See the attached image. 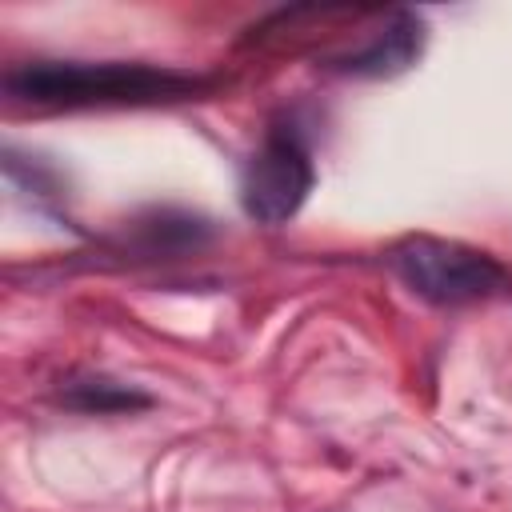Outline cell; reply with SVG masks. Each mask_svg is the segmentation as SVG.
<instances>
[{"instance_id": "obj_3", "label": "cell", "mask_w": 512, "mask_h": 512, "mask_svg": "<svg viewBox=\"0 0 512 512\" xmlns=\"http://www.w3.org/2000/svg\"><path fill=\"white\" fill-rule=\"evenodd\" d=\"M312 192V160L308 148L292 132H272L244 168V212L260 224H284L300 212Z\"/></svg>"}, {"instance_id": "obj_1", "label": "cell", "mask_w": 512, "mask_h": 512, "mask_svg": "<svg viewBox=\"0 0 512 512\" xmlns=\"http://www.w3.org/2000/svg\"><path fill=\"white\" fill-rule=\"evenodd\" d=\"M4 88L28 104L52 108H92V104H168L188 100L208 88V80L152 68V64H80V60H40L4 76Z\"/></svg>"}, {"instance_id": "obj_5", "label": "cell", "mask_w": 512, "mask_h": 512, "mask_svg": "<svg viewBox=\"0 0 512 512\" xmlns=\"http://www.w3.org/2000/svg\"><path fill=\"white\" fill-rule=\"evenodd\" d=\"M64 400L72 408H84V412H124V408L148 404L144 392H132L124 384H112V380H72L64 388Z\"/></svg>"}, {"instance_id": "obj_4", "label": "cell", "mask_w": 512, "mask_h": 512, "mask_svg": "<svg viewBox=\"0 0 512 512\" xmlns=\"http://www.w3.org/2000/svg\"><path fill=\"white\" fill-rule=\"evenodd\" d=\"M416 52H420V20L416 16H396L392 28H384L376 40H368V48L344 56L340 68L356 72V76H392V72L408 68Z\"/></svg>"}, {"instance_id": "obj_2", "label": "cell", "mask_w": 512, "mask_h": 512, "mask_svg": "<svg viewBox=\"0 0 512 512\" xmlns=\"http://www.w3.org/2000/svg\"><path fill=\"white\" fill-rule=\"evenodd\" d=\"M396 276L424 300L432 304H476L504 296L512 288V272L468 244L456 240H436V236H408L388 252Z\"/></svg>"}]
</instances>
